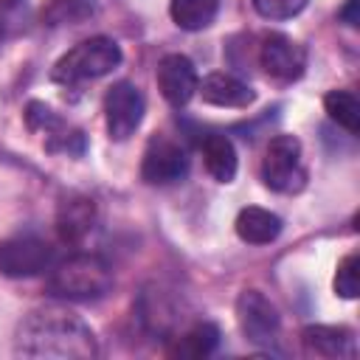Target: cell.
<instances>
[{
    "label": "cell",
    "instance_id": "cell-1",
    "mask_svg": "<svg viewBox=\"0 0 360 360\" xmlns=\"http://www.w3.org/2000/svg\"><path fill=\"white\" fill-rule=\"evenodd\" d=\"M17 357H45V360H90L98 354L93 329L73 312L59 307H45L28 312L14 335Z\"/></svg>",
    "mask_w": 360,
    "mask_h": 360
},
{
    "label": "cell",
    "instance_id": "cell-2",
    "mask_svg": "<svg viewBox=\"0 0 360 360\" xmlns=\"http://www.w3.org/2000/svg\"><path fill=\"white\" fill-rule=\"evenodd\" d=\"M112 287L110 264L96 253H73L48 276V292L65 301H96Z\"/></svg>",
    "mask_w": 360,
    "mask_h": 360
},
{
    "label": "cell",
    "instance_id": "cell-3",
    "mask_svg": "<svg viewBox=\"0 0 360 360\" xmlns=\"http://www.w3.org/2000/svg\"><path fill=\"white\" fill-rule=\"evenodd\" d=\"M121 65V48L110 37H90L62 53L53 65L51 79L59 84H76L87 79H101Z\"/></svg>",
    "mask_w": 360,
    "mask_h": 360
},
{
    "label": "cell",
    "instance_id": "cell-4",
    "mask_svg": "<svg viewBox=\"0 0 360 360\" xmlns=\"http://www.w3.org/2000/svg\"><path fill=\"white\" fill-rule=\"evenodd\" d=\"M262 180L270 191L298 194L307 186V169L301 158V141L295 135H276L262 158Z\"/></svg>",
    "mask_w": 360,
    "mask_h": 360
},
{
    "label": "cell",
    "instance_id": "cell-5",
    "mask_svg": "<svg viewBox=\"0 0 360 360\" xmlns=\"http://www.w3.org/2000/svg\"><path fill=\"white\" fill-rule=\"evenodd\" d=\"M236 321L242 335L253 346H273L281 332V315L276 304L259 290H242L236 298Z\"/></svg>",
    "mask_w": 360,
    "mask_h": 360
},
{
    "label": "cell",
    "instance_id": "cell-6",
    "mask_svg": "<svg viewBox=\"0 0 360 360\" xmlns=\"http://www.w3.org/2000/svg\"><path fill=\"white\" fill-rule=\"evenodd\" d=\"M146 112V101L132 82H115L104 96V121L112 141H127L135 135Z\"/></svg>",
    "mask_w": 360,
    "mask_h": 360
},
{
    "label": "cell",
    "instance_id": "cell-7",
    "mask_svg": "<svg viewBox=\"0 0 360 360\" xmlns=\"http://www.w3.org/2000/svg\"><path fill=\"white\" fill-rule=\"evenodd\" d=\"M188 174V158L186 149L172 141L169 135H155L149 138L141 160V177L149 186H169L177 183Z\"/></svg>",
    "mask_w": 360,
    "mask_h": 360
},
{
    "label": "cell",
    "instance_id": "cell-8",
    "mask_svg": "<svg viewBox=\"0 0 360 360\" xmlns=\"http://www.w3.org/2000/svg\"><path fill=\"white\" fill-rule=\"evenodd\" d=\"M259 65L278 84H292L304 76L307 51L287 34H267L259 45Z\"/></svg>",
    "mask_w": 360,
    "mask_h": 360
},
{
    "label": "cell",
    "instance_id": "cell-9",
    "mask_svg": "<svg viewBox=\"0 0 360 360\" xmlns=\"http://www.w3.org/2000/svg\"><path fill=\"white\" fill-rule=\"evenodd\" d=\"M53 264V248L37 236L0 242V273L8 278H31Z\"/></svg>",
    "mask_w": 360,
    "mask_h": 360
},
{
    "label": "cell",
    "instance_id": "cell-10",
    "mask_svg": "<svg viewBox=\"0 0 360 360\" xmlns=\"http://www.w3.org/2000/svg\"><path fill=\"white\" fill-rule=\"evenodd\" d=\"M158 90L160 96L172 104V107H186L191 101V96L197 93V70H194V62L183 53H166L160 62H158Z\"/></svg>",
    "mask_w": 360,
    "mask_h": 360
},
{
    "label": "cell",
    "instance_id": "cell-11",
    "mask_svg": "<svg viewBox=\"0 0 360 360\" xmlns=\"http://www.w3.org/2000/svg\"><path fill=\"white\" fill-rule=\"evenodd\" d=\"M197 93L202 96L205 104H214V107H228V110H245L256 101V93L253 87H248L242 79L231 76V73H208L197 82Z\"/></svg>",
    "mask_w": 360,
    "mask_h": 360
},
{
    "label": "cell",
    "instance_id": "cell-12",
    "mask_svg": "<svg viewBox=\"0 0 360 360\" xmlns=\"http://www.w3.org/2000/svg\"><path fill=\"white\" fill-rule=\"evenodd\" d=\"M301 340H304V349L309 354H318V357L335 360V357H354L357 354L354 332L346 329V326L312 323V326L301 329Z\"/></svg>",
    "mask_w": 360,
    "mask_h": 360
},
{
    "label": "cell",
    "instance_id": "cell-13",
    "mask_svg": "<svg viewBox=\"0 0 360 360\" xmlns=\"http://www.w3.org/2000/svg\"><path fill=\"white\" fill-rule=\"evenodd\" d=\"M96 228V202L90 197H68L56 211V231L62 242L79 245Z\"/></svg>",
    "mask_w": 360,
    "mask_h": 360
},
{
    "label": "cell",
    "instance_id": "cell-14",
    "mask_svg": "<svg viewBox=\"0 0 360 360\" xmlns=\"http://www.w3.org/2000/svg\"><path fill=\"white\" fill-rule=\"evenodd\" d=\"M233 228H236V236L248 245H270L281 233V217L267 208L248 205L236 214Z\"/></svg>",
    "mask_w": 360,
    "mask_h": 360
},
{
    "label": "cell",
    "instance_id": "cell-15",
    "mask_svg": "<svg viewBox=\"0 0 360 360\" xmlns=\"http://www.w3.org/2000/svg\"><path fill=\"white\" fill-rule=\"evenodd\" d=\"M202 160H205L208 174L217 183H231L236 177L239 160H236V149H233L228 135H219V132L205 135V141H202Z\"/></svg>",
    "mask_w": 360,
    "mask_h": 360
},
{
    "label": "cell",
    "instance_id": "cell-16",
    "mask_svg": "<svg viewBox=\"0 0 360 360\" xmlns=\"http://www.w3.org/2000/svg\"><path fill=\"white\" fill-rule=\"evenodd\" d=\"M219 0H172L169 14L183 31H202L217 20Z\"/></svg>",
    "mask_w": 360,
    "mask_h": 360
},
{
    "label": "cell",
    "instance_id": "cell-17",
    "mask_svg": "<svg viewBox=\"0 0 360 360\" xmlns=\"http://www.w3.org/2000/svg\"><path fill=\"white\" fill-rule=\"evenodd\" d=\"M219 343V329L211 321L194 323L183 338H177L174 354L177 357H208Z\"/></svg>",
    "mask_w": 360,
    "mask_h": 360
},
{
    "label": "cell",
    "instance_id": "cell-18",
    "mask_svg": "<svg viewBox=\"0 0 360 360\" xmlns=\"http://www.w3.org/2000/svg\"><path fill=\"white\" fill-rule=\"evenodd\" d=\"M323 107L335 124H340L349 135H357L360 129V101L352 90H329L323 96Z\"/></svg>",
    "mask_w": 360,
    "mask_h": 360
},
{
    "label": "cell",
    "instance_id": "cell-19",
    "mask_svg": "<svg viewBox=\"0 0 360 360\" xmlns=\"http://www.w3.org/2000/svg\"><path fill=\"white\" fill-rule=\"evenodd\" d=\"M96 11L93 0H48L42 6V22L45 25H68L82 22Z\"/></svg>",
    "mask_w": 360,
    "mask_h": 360
},
{
    "label": "cell",
    "instance_id": "cell-20",
    "mask_svg": "<svg viewBox=\"0 0 360 360\" xmlns=\"http://www.w3.org/2000/svg\"><path fill=\"white\" fill-rule=\"evenodd\" d=\"M335 292L340 298H357L360 292V259L357 253H349L338 262V273H335Z\"/></svg>",
    "mask_w": 360,
    "mask_h": 360
},
{
    "label": "cell",
    "instance_id": "cell-21",
    "mask_svg": "<svg viewBox=\"0 0 360 360\" xmlns=\"http://www.w3.org/2000/svg\"><path fill=\"white\" fill-rule=\"evenodd\" d=\"M309 0H253V8L264 20H290L307 8Z\"/></svg>",
    "mask_w": 360,
    "mask_h": 360
},
{
    "label": "cell",
    "instance_id": "cell-22",
    "mask_svg": "<svg viewBox=\"0 0 360 360\" xmlns=\"http://www.w3.org/2000/svg\"><path fill=\"white\" fill-rule=\"evenodd\" d=\"M340 20L346 25H357V0H349L343 8H340Z\"/></svg>",
    "mask_w": 360,
    "mask_h": 360
},
{
    "label": "cell",
    "instance_id": "cell-23",
    "mask_svg": "<svg viewBox=\"0 0 360 360\" xmlns=\"http://www.w3.org/2000/svg\"><path fill=\"white\" fill-rule=\"evenodd\" d=\"M0 3H3V6H6V8H11V6H17V3H20V0H0Z\"/></svg>",
    "mask_w": 360,
    "mask_h": 360
},
{
    "label": "cell",
    "instance_id": "cell-24",
    "mask_svg": "<svg viewBox=\"0 0 360 360\" xmlns=\"http://www.w3.org/2000/svg\"><path fill=\"white\" fill-rule=\"evenodd\" d=\"M0 39H3V25H0Z\"/></svg>",
    "mask_w": 360,
    "mask_h": 360
}]
</instances>
